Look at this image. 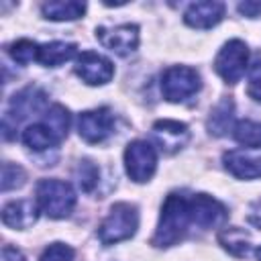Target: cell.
Here are the masks:
<instances>
[{
	"instance_id": "cell-1",
	"label": "cell",
	"mask_w": 261,
	"mask_h": 261,
	"mask_svg": "<svg viewBox=\"0 0 261 261\" xmlns=\"http://www.w3.org/2000/svg\"><path fill=\"white\" fill-rule=\"evenodd\" d=\"M192 226L194 228L198 226L194 208H192V196L171 192L161 206L159 224H157V230L151 243L159 249L173 247L192 230Z\"/></svg>"
},
{
	"instance_id": "cell-2",
	"label": "cell",
	"mask_w": 261,
	"mask_h": 261,
	"mask_svg": "<svg viewBox=\"0 0 261 261\" xmlns=\"http://www.w3.org/2000/svg\"><path fill=\"white\" fill-rule=\"evenodd\" d=\"M137 226H139L137 206L128 202H116L108 210L102 224L98 226V239L104 245H114V243L130 239L137 232Z\"/></svg>"
},
{
	"instance_id": "cell-3",
	"label": "cell",
	"mask_w": 261,
	"mask_h": 261,
	"mask_svg": "<svg viewBox=\"0 0 261 261\" xmlns=\"http://www.w3.org/2000/svg\"><path fill=\"white\" fill-rule=\"evenodd\" d=\"M37 206L49 218H65L75 206V192L67 181L41 179L37 184Z\"/></svg>"
},
{
	"instance_id": "cell-4",
	"label": "cell",
	"mask_w": 261,
	"mask_h": 261,
	"mask_svg": "<svg viewBox=\"0 0 261 261\" xmlns=\"http://www.w3.org/2000/svg\"><path fill=\"white\" fill-rule=\"evenodd\" d=\"M200 73L188 65H171L161 75V92L169 102H184L200 90Z\"/></svg>"
},
{
	"instance_id": "cell-5",
	"label": "cell",
	"mask_w": 261,
	"mask_h": 261,
	"mask_svg": "<svg viewBox=\"0 0 261 261\" xmlns=\"http://www.w3.org/2000/svg\"><path fill=\"white\" fill-rule=\"evenodd\" d=\"M247 63H249V47L241 39H230L218 51L214 59V69L226 84H237L243 77Z\"/></svg>"
},
{
	"instance_id": "cell-6",
	"label": "cell",
	"mask_w": 261,
	"mask_h": 261,
	"mask_svg": "<svg viewBox=\"0 0 261 261\" xmlns=\"http://www.w3.org/2000/svg\"><path fill=\"white\" fill-rule=\"evenodd\" d=\"M124 167L133 181L143 184L149 181L157 169V153L155 147L147 141H133L124 149Z\"/></svg>"
},
{
	"instance_id": "cell-7",
	"label": "cell",
	"mask_w": 261,
	"mask_h": 261,
	"mask_svg": "<svg viewBox=\"0 0 261 261\" xmlns=\"http://www.w3.org/2000/svg\"><path fill=\"white\" fill-rule=\"evenodd\" d=\"M75 73L90 86L108 84L114 75V65L110 59L96 51H82L75 59Z\"/></svg>"
},
{
	"instance_id": "cell-8",
	"label": "cell",
	"mask_w": 261,
	"mask_h": 261,
	"mask_svg": "<svg viewBox=\"0 0 261 261\" xmlns=\"http://www.w3.org/2000/svg\"><path fill=\"white\" fill-rule=\"evenodd\" d=\"M114 130V116L108 108L82 112L77 118V133L86 143H102Z\"/></svg>"
},
{
	"instance_id": "cell-9",
	"label": "cell",
	"mask_w": 261,
	"mask_h": 261,
	"mask_svg": "<svg viewBox=\"0 0 261 261\" xmlns=\"http://www.w3.org/2000/svg\"><path fill=\"white\" fill-rule=\"evenodd\" d=\"M98 41L116 55H128L139 45V27L137 24H116V27H100L96 29Z\"/></svg>"
},
{
	"instance_id": "cell-10",
	"label": "cell",
	"mask_w": 261,
	"mask_h": 261,
	"mask_svg": "<svg viewBox=\"0 0 261 261\" xmlns=\"http://www.w3.org/2000/svg\"><path fill=\"white\" fill-rule=\"evenodd\" d=\"M45 106H47V94L37 86H29L12 96L10 108L4 116V120H8V122L14 120V126H16L22 118L31 116L33 112H43Z\"/></svg>"
},
{
	"instance_id": "cell-11",
	"label": "cell",
	"mask_w": 261,
	"mask_h": 261,
	"mask_svg": "<svg viewBox=\"0 0 261 261\" xmlns=\"http://www.w3.org/2000/svg\"><path fill=\"white\" fill-rule=\"evenodd\" d=\"M192 208H194L196 224H198L200 230L218 228L228 218V212H226L224 204L218 202L216 198L208 196V194H194L192 196Z\"/></svg>"
},
{
	"instance_id": "cell-12",
	"label": "cell",
	"mask_w": 261,
	"mask_h": 261,
	"mask_svg": "<svg viewBox=\"0 0 261 261\" xmlns=\"http://www.w3.org/2000/svg\"><path fill=\"white\" fill-rule=\"evenodd\" d=\"M153 139L157 141L161 151L175 153V151H179L188 143L190 130H188V124H184L179 120L165 118V120H157L153 124Z\"/></svg>"
},
{
	"instance_id": "cell-13",
	"label": "cell",
	"mask_w": 261,
	"mask_h": 261,
	"mask_svg": "<svg viewBox=\"0 0 261 261\" xmlns=\"http://www.w3.org/2000/svg\"><path fill=\"white\" fill-rule=\"evenodd\" d=\"M224 16V4L222 2H192L186 12H184V20L186 24L194 27V29H210L214 24H218Z\"/></svg>"
},
{
	"instance_id": "cell-14",
	"label": "cell",
	"mask_w": 261,
	"mask_h": 261,
	"mask_svg": "<svg viewBox=\"0 0 261 261\" xmlns=\"http://www.w3.org/2000/svg\"><path fill=\"white\" fill-rule=\"evenodd\" d=\"M39 206L33 200H14L2 208V222L10 228L24 230L37 222Z\"/></svg>"
},
{
	"instance_id": "cell-15",
	"label": "cell",
	"mask_w": 261,
	"mask_h": 261,
	"mask_svg": "<svg viewBox=\"0 0 261 261\" xmlns=\"http://www.w3.org/2000/svg\"><path fill=\"white\" fill-rule=\"evenodd\" d=\"M224 167L239 179L261 177V155H251L245 151H226L222 155Z\"/></svg>"
},
{
	"instance_id": "cell-16",
	"label": "cell",
	"mask_w": 261,
	"mask_h": 261,
	"mask_svg": "<svg viewBox=\"0 0 261 261\" xmlns=\"http://www.w3.org/2000/svg\"><path fill=\"white\" fill-rule=\"evenodd\" d=\"M77 47L73 43H65V41H51L45 45H39V55L37 61L47 65V67H57L65 61H69L71 57H75Z\"/></svg>"
},
{
	"instance_id": "cell-17",
	"label": "cell",
	"mask_w": 261,
	"mask_h": 261,
	"mask_svg": "<svg viewBox=\"0 0 261 261\" xmlns=\"http://www.w3.org/2000/svg\"><path fill=\"white\" fill-rule=\"evenodd\" d=\"M41 12L49 20H75L86 12V4L75 0H49L41 6Z\"/></svg>"
},
{
	"instance_id": "cell-18",
	"label": "cell",
	"mask_w": 261,
	"mask_h": 261,
	"mask_svg": "<svg viewBox=\"0 0 261 261\" xmlns=\"http://www.w3.org/2000/svg\"><path fill=\"white\" fill-rule=\"evenodd\" d=\"M232 116H234V104L230 98H222L210 112L208 116V130L210 135L214 137H222L226 135V130L230 128V122H232Z\"/></svg>"
},
{
	"instance_id": "cell-19",
	"label": "cell",
	"mask_w": 261,
	"mask_h": 261,
	"mask_svg": "<svg viewBox=\"0 0 261 261\" xmlns=\"http://www.w3.org/2000/svg\"><path fill=\"white\" fill-rule=\"evenodd\" d=\"M22 143L33 151H47L53 149L59 143V139L43 122H35L22 130Z\"/></svg>"
},
{
	"instance_id": "cell-20",
	"label": "cell",
	"mask_w": 261,
	"mask_h": 261,
	"mask_svg": "<svg viewBox=\"0 0 261 261\" xmlns=\"http://www.w3.org/2000/svg\"><path fill=\"white\" fill-rule=\"evenodd\" d=\"M218 243H220L228 253H232L234 257H247L249 251H251L249 234H247L243 228H237V226H224V228L218 232Z\"/></svg>"
},
{
	"instance_id": "cell-21",
	"label": "cell",
	"mask_w": 261,
	"mask_h": 261,
	"mask_svg": "<svg viewBox=\"0 0 261 261\" xmlns=\"http://www.w3.org/2000/svg\"><path fill=\"white\" fill-rule=\"evenodd\" d=\"M41 122L61 141V139H65L67 128H69V112L61 104H53L51 108H47L43 112V120Z\"/></svg>"
},
{
	"instance_id": "cell-22",
	"label": "cell",
	"mask_w": 261,
	"mask_h": 261,
	"mask_svg": "<svg viewBox=\"0 0 261 261\" xmlns=\"http://www.w3.org/2000/svg\"><path fill=\"white\" fill-rule=\"evenodd\" d=\"M232 137L237 143L249 149H259L261 147V122L257 120H239L232 128Z\"/></svg>"
},
{
	"instance_id": "cell-23",
	"label": "cell",
	"mask_w": 261,
	"mask_h": 261,
	"mask_svg": "<svg viewBox=\"0 0 261 261\" xmlns=\"http://www.w3.org/2000/svg\"><path fill=\"white\" fill-rule=\"evenodd\" d=\"M8 53H10V57H12L16 63L27 65V63H31V61L37 59V55H39V45H37L35 41H29V39H18V41H14V43L10 45Z\"/></svg>"
},
{
	"instance_id": "cell-24",
	"label": "cell",
	"mask_w": 261,
	"mask_h": 261,
	"mask_svg": "<svg viewBox=\"0 0 261 261\" xmlns=\"http://www.w3.org/2000/svg\"><path fill=\"white\" fill-rule=\"evenodd\" d=\"M98 175H100L98 167L92 161H88V159L80 161V165L75 169V177H77V184L84 192H92L98 186Z\"/></svg>"
},
{
	"instance_id": "cell-25",
	"label": "cell",
	"mask_w": 261,
	"mask_h": 261,
	"mask_svg": "<svg viewBox=\"0 0 261 261\" xmlns=\"http://www.w3.org/2000/svg\"><path fill=\"white\" fill-rule=\"evenodd\" d=\"M27 179V173L20 165H14V163H4L2 165V192H10V190H16L24 184Z\"/></svg>"
},
{
	"instance_id": "cell-26",
	"label": "cell",
	"mask_w": 261,
	"mask_h": 261,
	"mask_svg": "<svg viewBox=\"0 0 261 261\" xmlns=\"http://www.w3.org/2000/svg\"><path fill=\"white\" fill-rule=\"evenodd\" d=\"M73 255H75V253H73V249H71L69 245L53 243V245H49V247L41 253L39 261H71Z\"/></svg>"
},
{
	"instance_id": "cell-27",
	"label": "cell",
	"mask_w": 261,
	"mask_h": 261,
	"mask_svg": "<svg viewBox=\"0 0 261 261\" xmlns=\"http://www.w3.org/2000/svg\"><path fill=\"white\" fill-rule=\"evenodd\" d=\"M247 92L253 100L261 102V59L255 61L251 65V71H249V86H247Z\"/></svg>"
},
{
	"instance_id": "cell-28",
	"label": "cell",
	"mask_w": 261,
	"mask_h": 261,
	"mask_svg": "<svg viewBox=\"0 0 261 261\" xmlns=\"http://www.w3.org/2000/svg\"><path fill=\"white\" fill-rule=\"evenodd\" d=\"M247 222L255 228H261V200H255L251 206H249V212H247Z\"/></svg>"
},
{
	"instance_id": "cell-29",
	"label": "cell",
	"mask_w": 261,
	"mask_h": 261,
	"mask_svg": "<svg viewBox=\"0 0 261 261\" xmlns=\"http://www.w3.org/2000/svg\"><path fill=\"white\" fill-rule=\"evenodd\" d=\"M239 12L255 18L261 14V2H243V4H239Z\"/></svg>"
},
{
	"instance_id": "cell-30",
	"label": "cell",
	"mask_w": 261,
	"mask_h": 261,
	"mask_svg": "<svg viewBox=\"0 0 261 261\" xmlns=\"http://www.w3.org/2000/svg\"><path fill=\"white\" fill-rule=\"evenodd\" d=\"M2 261H27V259L18 249L6 245V247H2Z\"/></svg>"
},
{
	"instance_id": "cell-31",
	"label": "cell",
	"mask_w": 261,
	"mask_h": 261,
	"mask_svg": "<svg viewBox=\"0 0 261 261\" xmlns=\"http://www.w3.org/2000/svg\"><path fill=\"white\" fill-rule=\"evenodd\" d=\"M255 255H257V259H259V261H261V247H259V249H257V251H255Z\"/></svg>"
}]
</instances>
